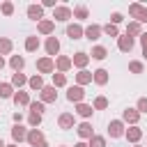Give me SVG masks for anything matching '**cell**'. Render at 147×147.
I'll return each mask as SVG.
<instances>
[{
  "instance_id": "cell-1",
  "label": "cell",
  "mask_w": 147,
  "mask_h": 147,
  "mask_svg": "<svg viewBox=\"0 0 147 147\" xmlns=\"http://www.w3.org/2000/svg\"><path fill=\"white\" fill-rule=\"evenodd\" d=\"M131 14H133L138 21H147V9H142L140 5H131Z\"/></svg>"
},
{
  "instance_id": "cell-2",
  "label": "cell",
  "mask_w": 147,
  "mask_h": 147,
  "mask_svg": "<svg viewBox=\"0 0 147 147\" xmlns=\"http://www.w3.org/2000/svg\"><path fill=\"white\" fill-rule=\"evenodd\" d=\"M55 18H57V21H67V18H69V9H67V7H57V9H55Z\"/></svg>"
},
{
  "instance_id": "cell-3",
  "label": "cell",
  "mask_w": 147,
  "mask_h": 147,
  "mask_svg": "<svg viewBox=\"0 0 147 147\" xmlns=\"http://www.w3.org/2000/svg\"><path fill=\"white\" fill-rule=\"evenodd\" d=\"M78 99H83V90L80 87H71L69 90V101H78Z\"/></svg>"
},
{
  "instance_id": "cell-4",
  "label": "cell",
  "mask_w": 147,
  "mask_h": 147,
  "mask_svg": "<svg viewBox=\"0 0 147 147\" xmlns=\"http://www.w3.org/2000/svg\"><path fill=\"white\" fill-rule=\"evenodd\" d=\"M67 34H69L71 39H78V37L83 34V30H80L78 25H69V30H67Z\"/></svg>"
},
{
  "instance_id": "cell-5",
  "label": "cell",
  "mask_w": 147,
  "mask_h": 147,
  "mask_svg": "<svg viewBox=\"0 0 147 147\" xmlns=\"http://www.w3.org/2000/svg\"><path fill=\"white\" fill-rule=\"evenodd\" d=\"M131 46H133V39L131 37H122L119 39V48L122 51H131Z\"/></svg>"
},
{
  "instance_id": "cell-6",
  "label": "cell",
  "mask_w": 147,
  "mask_h": 147,
  "mask_svg": "<svg viewBox=\"0 0 147 147\" xmlns=\"http://www.w3.org/2000/svg\"><path fill=\"white\" fill-rule=\"evenodd\" d=\"M46 48H48V53H51V55H53V53H57V48H60L57 39H55V37H51V39H48V44H46Z\"/></svg>"
},
{
  "instance_id": "cell-7",
  "label": "cell",
  "mask_w": 147,
  "mask_h": 147,
  "mask_svg": "<svg viewBox=\"0 0 147 147\" xmlns=\"http://www.w3.org/2000/svg\"><path fill=\"white\" fill-rule=\"evenodd\" d=\"M28 16L30 18H41V7H34V5L28 7Z\"/></svg>"
},
{
  "instance_id": "cell-8",
  "label": "cell",
  "mask_w": 147,
  "mask_h": 147,
  "mask_svg": "<svg viewBox=\"0 0 147 147\" xmlns=\"http://www.w3.org/2000/svg\"><path fill=\"white\" fill-rule=\"evenodd\" d=\"M110 136H122V124L119 122H113L110 124Z\"/></svg>"
},
{
  "instance_id": "cell-9",
  "label": "cell",
  "mask_w": 147,
  "mask_h": 147,
  "mask_svg": "<svg viewBox=\"0 0 147 147\" xmlns=\"http://www.w3.org/2000/svg\"><path fill=\"white\" fill-rule=\"evenodd\" d=\"M99 32H101V30H99L96 25H92V28H87V32H85V34H87L90 39H96V37H99Z\"/></svg>"
},
{
  "instance_id": "cell-10",
  "label": "cell",
  "mask_w": 147,
  "mask_h": 147,
  "mask_svg": "<svg viewBox=\"0 0 147 147\" xmlns=\"http://www.w3.org/2000/svg\"><path fill=\"white\" fill-rule=\"evenodd\" d=\"M39 69H41V71H51V69H53V62H51V60H39Z\"/></svg>"
},
{
  "instance_id": "cell-11",
  "label": "cell",
  "mask_w": 147,
  "mask_h": 147,
  "mask_svg": "<svg viewBox=\"0 0 147 147\" xmlns=\"http://www.w3.org/2000/svg\"><path fill=\"white\" fill-rule=\"evenodd\" d=\"M53 99H55V90L53 87H46L44 90V101H53Z\"/></svg>"
},
{
  "instance_id": "cell-12",
  "label": "cell",
  "mask_w": 147,
  "mask_h": 147,
  "mask_svg": "<svg viewBox=\"0 0 147 147\" xmlns=\"http://www.w3.org/2000/svg\"><path fill=\"white\" fill-rule=\"evenodd\" d=\"M60 124H62L64 129H67V126H71V124H74V119H71V115H62V117H60Z\"/></svg>"
},
{
  "instance_id": "cell-13",
  "label": "cell",
  "mask_w": 147,
  "mask_h": 147,
  "mask_svg": "<svg viewBox=\"0 0 147 147\" xmlns=\"http://www.w3.org/2000/svg\"><path fill=\"white\" fill-rule=\"evenodd\" d=\"M92 55H94V57H96V60H101V57H106V48H101V46H96V48H94V53H92Z\"/></svg>"
},
{
  "instance_id": "cell-14",
  "label": "cell",
  "mask_w": 147,
  "mask_h": 147,
  "mask_svg": "<svg viewBox=\"0 0 147 147\" xmlns=\"http://www.w3.org/2000/svg\"><path fill=\"white\" fill-rule=\"evenodd\" d=\"M78 133H80V136H92V129H90V124H80Z\"/></svg>"
},
{
  "instance_id": "cell-15",
  "label": "cell",
  "mask_w": 147,
  "mask_h": 147,
  "mask_svg": "<svg viewBox=\"0 0 147 147\" xmlns=\"http://www.w3.org/2000/svg\"><path fill=\"white\" fill-rule=\"evenodd\" d=\"M39 30H41V32H51V30H53V23H51V21H44V23L39 25Z\"/></svg>"
},
{
  "instance_id": "cell-16",
  "label": "cell",
  "mask_w": 147,
  "mask_h": 147,
  "mask_svg": "<svg viewBox=\"0 0 147 147\" xmlns=\"http://www.w3.org/2000/svg\"><path fill=\"white\" fill-rule=\"evenodd\" d=\"M25 46H28V51H34V48H37V46H39V41H37V39H34V37H30V39H28V44H25Z\"/></svg>"
},
{
  "instance_id": "cell-17",
  "label": "cell",
  "mask_w": 147,
  "mask_h": 147,
  "mask_svg": "<svg viewBox=\"0 0 147 147\" xmlns=\"http://www.w3.org/2000/svg\"><path fill=\"white\" fill-rule=\"evenodd\" d=\"M9 48H11V44H9L7 39H0V53H7Z\"/></svg>"
},
{
  "instance_id": "cell-18",
  "label": "cell",
  "mask_w": 147,
  "mask_h": 147,
  "mask_svg": "<svg viewBox=\"0 0 147 147\" xmlns=\"http://www.w3.org/2000/svg\"><path fill=\"white\" fill-rule=\"evenodd\" d=\"M74 60H76V64H80V67H83V64L87 62V57H85V53H78V55H76Z\"/></svg>"
},
{
  "instance_id": "cell-19",
  "label": "cell",
  "mask_w": 147,
  "mask_h": 147,
  "mask_svg": "<svg viewBox=\"0 0 147 147\" xmlns=\"http://www.w3.org/2000/svg\"><path fill=\"white\" fill-rule=\"evenodd\" d=\"M78 113H80L83 117H87V115L92 113V108H90V106H78Z\"/></svg>"
},
{
  "instance_id": "cell-20",
  "label": "cell",
  "mask_w": 147,
  "mask_h": 147,
  "mask_svg": "<svg viewBox=\"0 0 147 147\" xmlns=\"http://www.w3.org/2000/svg\"><path fill=\"white\" fill-rule=\"evenodd\" d=\"M124 117H126L129 122H136V119H138V113H133V110H126V113H124Z\"/></svg>"
},
{
  "instance_id": "cell-21",
  "label": "cell",
  "mask_w": 147,
  "mask_h": 147,
  "mask_svg": "<svg viewBox=\"0 0 147 147\" xmlns=\"http://www.w3.org/2000/svg\"><path fill=\"white\" fill-rule=\"evenodd\" d=\"M14 138H16V140H21V138H25V131H23L21 126H16V129H14Z\"/></svg>"
},
{
  "instance_id": "cell-22",
  "label": "cell",
  "mask_w": 147,
  "mask_h": 147,
  "mask_svg": "<svg viewBox=\"0 0 147 147\" xmlns=\"http://www.w3.org/2000/svg\"><path fill=\"white\" fill-rule=\"evenodd\" d=\"M11 67H14V69H21V67H23V60H21V57H11Z\"/></svg>"
},
{
  "instance_id": "cell-23",
  "label": "cell",
  "mask_w": 147,
  "mask_h": 147,
  "mask_svg": "<svg viewBox=\"0 0 147 147\" xmlns=\"http://www.w3.org/2000/svg\"><path fill=\"white\" fill-rule=\"evenodd\" d=\"M94 78H96V83H106V71H103V69H101V71H96V76H94Z\"/></svg>"
},
{
  "instance_id": "cell-24",
  "label": "cell",
  "mask_w": 147,
  "mask_h": 147,
  "mask_svg": "<svg viewBox=\"0 0 147 147\" xmlns=\"http://www.w3.org/2000/svg\"><path fill=\"white\" fill-rule=\"evenodd\" d=\"M9 94H11L9 85H0V96H9Z\"/></svg>"
},
{
  "instance_id": "cell-25",
  "label": "cell",
  "mask_w": 147,
  "mask_h": 147,
  "mask_svg": "<svg viewBox=\"0 0 147 147\" xmlns=\"http://www.w3.org/2000/svg\"><path fill=\"white\" fill-rule=\"evenodd\" d=\"M76 16H78V18H85V16H87V9H85V7H78V9H76Z\"/></svg>"
},
{
  "instance_id": "cell-26",
  "label": "cell",
  "mask_w": 147,
  "mask_h": 147,
  "mask_svg": "<svg viewBox=\"0 0 147 147\" xmlns=\"http://www.w3.org/2000/svg\"><path fill=\"white\" fill-rule=\"evenodd\" d=\"M131 71L140 74V71H142V64H140V62H131Z\"/></svg>"
},
{
  "instance_id": "cell-27",
  "label": "cell",
  "mask_w": 147,
  "mask_h": 147,
  "mask_svg": "<svg viewBox=\"0 0 147 147\" xmlns=\"http://www.w3.org/2000/svg\"><path fill=\"white\" fill-rule=\"evenodd\" d=\"M16 103H28V94H16Z\"/></svg>"
},
{
  "instance_id": "cell-28",
  "label": "cell",
  "mask_w": 147,
  "mask_h": 147,
  "mask_svg": "<svg viewBox=\"0 0 147 147\" xmlns=\"http://www.w3.org/2000/svg\"><path fill=\"white\" fill-rule=\"evenodd\" d=\"M129 138H131V140H138V138H140V131H138V129H131V131H129Z\"/></svg>"
},
{
  "instance_id": "cell-29",
  "label": "cell",
  "mask_w": 147,
  "mask_h": 147,
  "mask_svg": "<svg viewBox=\"0 0 147 147\" xmlns=\"http://www.w3.org/2000/svg\"><path fill=\"white\" fill-rule=\"evenodd\" d=\"M57 64H60V69H67V67H69V60H67V57H60Z\"/></svg>"
},
{
  "instance_id": "cell-30",
  "label": "cell",
  "mask_w": 147,
  "mask_h": 147,
  "mask_svg": "<svg viewBox=\"0 0 147 147\" xmlns=\"http://www.w3.org/2000/svg\"><path fill=\"white\" fill-rule=\"evenodd\" d=\"M30 85H32V87H41V78H39V76H34V78L30 80Z\"/></svg>"
},
{
  "instance_id": "cell-31",
  "label": "cell",
  "mask_w": 147,
  "mask_h": 147,
  "mask_svg": "<svg viewBox=\"0 0 147 147\" xmlns=\"http://www.w3.org/2000/svg\"><path fill=\"white\" fill-rule=\"evenodd\" d=\"M106 32H108L110 37H115V34H117V30H115V25H106Z\"/></svg>"
},
{
  "instance_id": "cell-32",
  "label": "cell",
  "mask_w": 147,
  "mask_h": 147,
  "mask_svg": "<svg viewBox=\"0 0 147 147\" xmlns=\"http://www.w3.org/2000/svg\"><path fill=\"white\" fill-rule=\"evenodd\" d=\"M39 140H41V136H39V133H30V142H34V145H37Z\"/></svg>"
},
{
  "instance_id": "cell-33",
  "label": "cell",
  "mask_w": 147,
  "mask_h": 147,
  "mask_svg": "<svg viewBox=\"0 0 147 147\" xmlns=\"http://www.w3.org/2000/svg\"><path fill=\"white\" fill-rule=\"evenodd\" d=\"M11 9H14V7H11L9 2H5V5H2V11H5V14H11Z\"/></svg>"
},
{
  "instance_id": "cell-34",
  "label": "cell",
  "mask_w": 147,
  "mask_h": 147,
  "mask_svg": "<svg viewBox=\"0 0 147 147\" xmlns=\"http://www.w3.org/2000/svg\"><path fill=\"white\" fill-rule=\"evenodd\" d=\"M138 30H140V28H138V23H131V25H129V32H131V34H136Z\"/></svg>"
},
{
  "instance_id": "cell-35",
  "label": "cell",
  "mask_w": 147,
  "mask_h": 147,
  "mask_svg": "<svg viewBox=\"0 0 147 147\" xmlns=\"http://www.w3.org/2000/svg\"><path fill=\"white\" fill-rule=\"evenodd\" d=\"M55 85H64V76H62V74L55 76Z\"/></svg>"
},
{
  "instance_id": "cell-36",
  "label": "cell",
  "mask_w": 147,
  "mask_h": 147,
  "mask_svg": "<svg viewBox=\"0 0 147 147\" xmlns=\"http://www.w3.org/2000/svg\"><path fill=\"white\" fill-rule=\"evenodd\" d=\"M92 147H103V140H101V138H94V140H92Z\"/></svg>"
},
{
  "instance_id": "cell-37",
  "label": "cell",
  "mask_w": 147,
  "mask_h": 147,
  "mask_svg": "<svg viewBox=\"0 0 147 147\" xmlns=\"http://www.w3.org/2000/svg\"><path fill=\"white\" fill-rule=\"evenodd\" d=\"M78 80H80V83H87V80H90V76H87V74H85V71H83V74H80V76H78Z\"/></svg>"
},
{
  "instance_id": "cell-38",
  "label": "cell",
  "mask_w": 147,
  "mask_h": 147,
  "mask_svg": "<svg viewBox=\"0 0 147 147\" xmlns=\"http://www.w3.org/2000/svg\"><path fill=\"white\" fill-rule=\"evenodd\" d=\"M14 83H16V85H21V83H25V78H23V76H18V74H16V76H14Z\"/></svg>"
},
{
  "instance_id": "cell-39",
  "label": "cell",
  "mask_w": 147,
  "mask_h": 147,
  "mask_svg": "<svg viewBox=\"0 0 147 147\" xmlns=\"http://www.w3.org/2000/svg\"><path fill=\"white\" fill-rule=\"evenodd\" d=\"M96 108H106V99H96Z\"/></svg>"
},
{
  "instance_id": "cell-40",
  "label": "cell",
  "mask_w": 147,
  "mask_h": 147,
  "mask_svg": "<svg viewBox=\"0 0 147 147\" xmlns=\"http://www.w3.org/2000/svg\"><path fill=\"white\" fill-rule=\"evenodd\" d=\"M32 110L39 115V113H41V103H32Z\"/></svg>"
},
{
  "instance_id": "cell-41",
  "label": "cell",
  "mask_w": 147,
  "mask_h": 147,
  "mask_svg": "<svg viewBox=\"0 0 147 147\" xmlns=\"http://www.w3.org/2000/svg\"><path fill=\"white\" fill-rule=\"evenodd\" d=\"M30 122H32V124H37V122H39V115H37V113H32V115H30Z\"/></svg>"
},
{
  "instance_id": "cell-42",
  "label": "cell",
  "mask_w": 147,
  "mask_h": 147,
  "mask_svg": "<svg viewBox=\"0 0 147 147\" xmlns=\"http://www.w3.org/2000/svg\"><path fill=\"white\" fill-rule=\"evenodd\" d=\"M138 106H140V110H147V99H140V103H138Z\"/></svg>"
},
{
  "instance_id": "cell-43",
  "label": "cell",
  "mask_w": 147,
  "mask_h": 147,
  "mask_svg": "<svg viewBox=\"0 0 147 147\" xmlns=\"http://www.w3.org/2000/svg\"><path fill=\"white\" fill-rule=\"evenodd\" d=\"M122 21V14H113V23H119Z\"/></svg>"
},
{
  "instance_id": "cell-44",
  "label": "cell",
  "mask_w": 147,
  "mask_h": 147,
  "mask_svg": "<svg viewBox=\"0 0 147 147\" xmlns=\"http://www.w3.org/2000/svg\"><path fill=\"white\" fill-rule=\"evenodd\" d=\"M142 46H145V55H147V34H142Z\"/></svg>"
},
{
  "instance_id": "cell-45",
  "label": "cell",
  "mask_w": 147,
  "mask_h": 147,
  "mask_svg": "<svg viewBox=\"0 0 147 147\" xmlns=\"http://www.w3.org/2000/svg\"><path fill=\"white\" fill-rule=\"evenodd\" d=\"M76 147H85V145H76Z\"/></svg>"
},
{
  "instance_id": "cell-46",
  "label": "cell",
  "mask_w": 147,
  "mask_h": 147,
  "mask_svg": "<svg viewBox=\"0 0 147 147\" xmlns=\"http://www.w3.org/2000/svg\"><path fill=\"white\" fill-rule=\"evenodd\" d=\"M0 67H2V57H0Z\"/></svg>"
},
{
  "instance_id": "cell-47",
  "label": "cell",
  "mask_w": 147,
  "mask_h": 147,
  "mask_svg": "<svg viewBox=\"0 0 147 147\" xmlns=\"http://www.w3.org/2000/svg\"><path fill=\"white\" fill-rule=\"evenodd\" d=\"M0 147H5V145H2V140H0Z\"/></svg>"
}]
</instances>
